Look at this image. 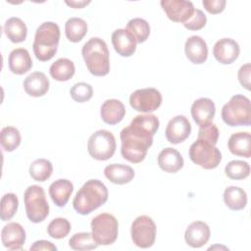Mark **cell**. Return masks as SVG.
Wrapping results in <instances>:
<instances>
[{"instance_id":"6da1fadb","label":"cell","mask_w":251,"mask_h":251,"mask_svg":"<svg viewBox=\"0 0 251 251\" xmlns=\"http://www.w3.org/2000/svg\"><path fill=\"white\" fill-rule=\"evenodd\" d=\"M159 120L153 114L137 115L130 125L120 133L122 156L130 163L142 162L153 143V136L159 128Z\"/></svg>"},{"instance_id":"7a4b0ae2","label":"cell","mask_w":251,"mask_h":251,"mask_svg":"<svg viewBox=\"0 0 251 251\" xmlns=\"http://www.w3.org/2000/svg\"><path fill=\"white\" fill-rule=\"evenodd\" d=\"M108 200V189L99 179L87 180L76 192L74 200V209L80 215H88Z\"/></svg>"},{"instance_id":"3957f363","label":"cell","mask_w":251,"mask_h":251,"mask_svg":"<svg viewBox=\"0 0 251 251\" xmlns=\"http://www.w3.org/2000/svg\"><path fill=\"white\" fill-rule=\"evenodd\" d=\"M85 66L89 73L96 76H104L110 71L109 50L106 42L99 37L90 38L81 49Z\"/></svg>"},{"instance_id":"277c9868","label":"cell","mask_w":251,"mask_h":251,"mask_svg":"<svg viewBox=\"0 0 251 251\" xmlns=\"http://www.w3.org/2000/svg\"><path fill=\"white\" fill-rule=\"evenodd\" d=\"M60 40V27L53 22L41 24L35 31L32 44L33 53L39 61L51 60L57 52Z\"/></svg>"},{"instance_id":"5b68a950","label":"cell","mask_w":251,"mask_h":251,"mask_svg":"<svg viewBox=\"0 0 251 251\" xmlns=\"http://www.w3.org/2000/svg\"><path fill=\"white\" fill-rule=\"evenodd\" d=\"M222 119L229 126H249L251 123V105L248 97L235 94L222 108Z\"/></svg>"},{"instance_id":"8992f818","label":"cell","mask_w":251,"mask_h":251,"mask_svg":"<svg viewBox=\"0 0 251 251\" xmlns=\"http://www.w3.org/2000/svg\"><path fill=\"white\" fill-rule=\"evenodd\" d=\"M25 213L28 220L34 224L43 222L49 215V204L44 189L39 185L28 186L24 194Z\"/></svg>"},{"instance_id":"52a82bcc","label":"cell","mask_w":251,"mask_h":251,"mask_svg":"<svg viewBox=\"0 0 251 251\" xmlns=\"http://www.w3.org/2000/svg\"><path fill=\"white\" fill-rule=\"evenodd\" d=\"M119 224L117 219L108 213H102L91 221V233L98 245H110L118 237Z\"/></svg>"},{"instance_id":"ba28073f","label":"cell","mask_w":251,"mask_h":251,"mask_svg":"<svg viewBox=\"0 0 251 251\" xmlns=\"http://www.w3.org/2000/svg\"><path fill=\"white\" fill-rule=\"evenodd\" d=\"M190 160L205 170L217 168L222 161V153L210 142L202 139L194 141L189 148Z\"/></svg>"},{"instance_id":"9c48e42d","label":"cell","mask_w":251,"mask_h":251,"mask_svg":"<svg viewBox=\"0 0 251 251\" xmlns=\"http://www.w3.org/2000/svg\"><path fill=\"white\" fill-rule=\"evenodd\" d=\"M117 148L116 138L106 129H99L92 133L87 142L89 155L98 161H106L112 158Z\"/></svg>"},{"instance_id":"30bf717a","label":"cell","mask_w":251,"mask_h":251,"mask_svg":"<svg viewBox=\"0 0 251 251\" xmlns=\"http://www.w3.org/2000/svg\"><path fill=\"white\" fill-rule=\"evenodd\" d=\"M131 239L140 248L151 247L156 238V225L148 216H139L131 224Z\"/></svg>"},{"instance_id":"8fae6325","label":"cell","mask_w":251,"mask_h":251,"mask_svg":"<svg viewBox=\"0 0 251 251\" xmlns=\"http://www.w3.org/2000/svg\"><path fill=\"white\" fill-rule=\"evenodd\" d=\"M129 104L135 111L151 113L161 106L162 94L153 87L137 89L130 94Z\"/></svg>"},{"instance_id":"7c38bea8","label":"cell","mask_w":251,"mask_h":251,"mask_svg":"<svg viewBox=\"0 0 251 251\" xmlns=\"http://www.w3.org/2000/svg\"><path fill=\"white\" fill-rule=\"evenodd\" d=\"M161 6L171 21L182 24L192 17L195 10L193 3L186 0H162Z\"/></svg>"},{"instance_id":"4fadbf2b","label":"cell","mask_w":251,"mask_h":251,"mask_svg":"<svg viewBox=\"0 0 251 251\" xmlns=\"http://www.w3.org/2000/svg\"><path fill=\"white\" fill-rule=\"evenodd\" d=\"M191 132V125L188 119L182 115L176 116L167 125L165 135L172 144H178L184 141Z\"/></svg>"},{"instance_id":"5bb4252c","label":"cell","mask_w":251,"mask_h":251,"mask_svg":"<svg viewBox=\"0 0 251 251\" xmlns=\"http://www.w3.org/2000/svg\"><path fill=\"white\" fill-rule=\"evenodd\" d=\"M239 52L240 48L238 43L231 38H222L218 40L213 47L215 59L223 65L233 63L238 58Z\"/></svg>"},{"instance_id":"9a60e30c","label":"cell","mask_w":251,"mask_h":251,"mask_svg":"<svg viewBox=\"0 0 251 251\" xmlns=\"http://www.w3.org/2000/svg\"><path fill=\"white\" fill-rule=\"evenodd\" d=\"M3 245L10 250H21L25 241V228L18 223H9L1 230Z\"/></svg>"},{"instance_id":"2e32d148","label":"cell","mask_w":251,"mask_h":251,"mask_svg":"<svg viewBox=\"0 0 251 251\" xmlns=\"http://www.w3.org/2000/svg\"><path fill=\"white\" fill-rule=\"evenodd\" d=\"M209 226L201 221H195L191 223L184 233V239L187 245L192 248H200L205 245L210 238Z\"/></svg>"},{"instance_id":"e0dca14e","label":"cell","mask_w":251,"mask_h":251,"mask_svg":"<svg viewBox=\"0 0 251 251\" xmlns=\"http://www.w3.org/2000/svg\"><path fill=\"white\" fill-rule=\"evenodd\" d=\"M111 40L116 52L123 57H129L136 50L137 42L126 28L116 29L112 33Z\"/></svg>"},{"instance_id":"ac0fdd59","label":"cell","mask_w":251,"mask_h":251,"mask_svg":"<svg viewBox=\"0 0 251 251\" xmlns=\"http://www.w3.org/2000/svg\"><path fill=\"white\" fill-rule=\"evenodd\" d=\"M184 52L188 60L193 64H203L208 58L207 43L198 35H192L187 38L184 45Z\"/></svg>"},{"instance_id":"d6986e66","label":"cell","mask_w":251,"mask_h":251,"mask_svg":"<svg viewBox=\"0 0 251 251\" xmlns=\"http://www.w3.org/2000/svg\"><path fill=\"white\" fill-rule=\"evenodd\" d=\"M216 113V106L212 99L202 97L195 100L191 106V116L198 126L211 123Z\"/></svg>"},{"instance_id":"ffe728a7","label":"cell","mask_w":251,"mask_h":251,"mask_svg":"<svg viewBox=\"0 0 251 251\" xmlns=\"http://www.w3.org/2000/svg\"><path fill=\"white\" fill-rule=\"evenodd\" d=\"M49 79L42 72H33L24 80L25 91L32 97H40L49 90Z\"/></svg>"},{"instance_id":"44dd1931","label":"cell","mask_w":251,"mask_h":251,"mask_svg":"<svg viewBox=\"0 0 251 251\" xmlns=\"http://www.w3.org/2000/svg\"><path fill=\"white\" fill-rule=\"evenodd\" d=\"M10 71L15 75H24L32 67V60L28 51L25 48H16L11 51L8 58Z\"/></svg>"},{"instance_id":"7402d4cb","label":"cell","mask_w":251,"mask_h":251,"mask_svg":"<svg viewBox=\"0 0 251 251\" xmlns=\"http://www.w3.org/2000/svg\"><path fill=\"white\" fill-rule=\"evenodd\" d=\"M183 158L180 153L172 147L163 149L158 155V165L166 173L175 174L183 167Z\"/></svg>"},{"instance_id":"603a6c76","label":"cell","mask_w":251,"mask_h":251,"mask_svg":"<svg viewBox=\"0 0 251 251\" xmlns=\"http://www.w3.org/2000/svg\"><path fill=\"white\" fill-rule=\"evenodd\" d=\"M126 115V108L123 102L118 99L106 100L100 109V116L104 123L108 125L119 124Z\"/></svg>"},{"instance_id":"cb8c5ba5","label":"cell","mask_w":251,"mask_h":251,"mask_svg":"<svg viewBox=\"0 0 251 251\" xmlns=\"http://www.w3.org/2000/svg\"><path fill=\"white\" fill-rule=\"evenodd\" d=\"M74 191V184L66 178L53 181L49 186V195L58 207H64Z\"/></svg>"},{"instance_id":"d4e9b609","label":"cell","mask_w":251,"mask_h":251,"mask_svg":"<svg viewBox=\"0 0 251 251\" xmlns=\"http://www.w3.org/2000/svg\"><path fill=\"white\" fill-rule=\"evenodd\" d=\"M227 146L229 151L236 156L251 157V135L247 131H239L230 135Z\"/></svg>"},{"instance_id":"484cf974","label":"cell","mask_w":251,"mask_h":251,"mask_svg":"<svg viewBox=\"0 0 251 251\" xmlns=\"http://www.w3.org/2000/svg\"><path fill=\"white\" fill-rule=\"evenodd\" d=\"M104 175L113 183L126 184L133 179L134 171L127 165L111 164L105 167Z\"/></svg>"},{"instance_id":"4316f807","label":"cell","mask_w":251,"mask_h":251,"mask_svg":"<svg viewBox=\"0 0 251 251\" xmlns=\"http://www.w3.org/2000/svg\"><path fill=\"white\" fill-rule=\"evenodd\" d=\"M4 32L8 39L14 43L23 42L27 35V28L23 20L18 17H12L4 24Z\"/></svg>"},{"instance_id":"83f0119b","label":"cell","mask_w":251,"mask_h":251,"mask_svg":"<svg viewBox=\"0 0 251 251\" xmlns=\"http://www.w3.org/2000/svg\"><path fill=\"white\" fill-rule=\"evenodd\" d=\"M224 201L230 210L240 211L247 204V194L238 186H227L224 191Z\"/></svg>"},{"instance_id":"f1b7e54d","label":"cell","mask_w":251,"mask_h":251,"mask_svg":"<svg viewBox=\"0 0 251 251\" xmlns=\"http://www.w3.org/2000/svg\"><path fill=\"white\" fill-rule=\"evenodd\" d=\"M75 72V64L68 58L56 60L50 67V75L58 81H67L71 79Z\"/></svg>"},{"instance_id":"f546056e","label":"cell","mask_w":251,"mask_h":251,"mask_svg":"<svg viewBox=\"0 0 251 251\" xmlns=\"http://www.w3.org/2000/svg\"><path fill=\"white\" fill-rule=\"evenodd\" d=\"M87 32L86 22L77 17L70 18L65 24V33L71 42H79Z\"/></svg>"},{"instance_id":"4dcf8cb0","label":"cell","mask_w":251,"mask_h":251,"mask_svg":"<svg viewBox=\"0 0 251 251\" xmlns=\"http://www.w3.org/2000/svg\"><path fill=\"white\" fill-rule=\"evenodd\" d=\"M136 40L137 43H143L149 37L150 25L144 19L134 18L128 21L126 28Z\"/></svg>"},{"instance_id":"1f68e13d","label":"cell","mask_w":251,"mask_h":251,"mask_svg":"<svg viewBox=\"0 0 251 251\" xmlns=\"http://www.w3.org/2000/svg\"><path fill=\"white\" fill-rule=\"evenodd\" d=\"M28 172L34 180L43 182L51 176L53 166L49 160L40 158L31 163Z\"/></svg>"},{"instance_id":"d6a6232c","label":"cell","mask_w":251,"mask_h":251,"mask_svg":"<svg viewBox=\"0 0 251 251\" xmlns=\"http://www.w3.org/2000/svg\"><path fill=\"white\" fill-rule=\"evenodd\" d=\"M21 133L14 126H5L0 132V142L3 149L7 152H12L21 144Z\"/></svg>"},{"instance_id":"836d02e7","label":"cell","mask_w":251,"mask_h":251,"mask_svg":"<svg viewBox=\"0 0 251 251\" xmlns=\"http://www.w3.org/2000/svg\"><path fill=\"white\" fill-rule=\"evenodd\" d=\"M225 173L230 179H244L250 174V166L247 162L241 160H232L226 166Z\"/></svg>"},{"instance_id":"e575fe53","label":"cell","mask_w":251,"mask_h":251,"mask_svg":"<svg viewBox=\"0 0 251 251\" xmlns=\"http://www.w3.org/2000/svg\"><path fill=\"white\" fill-rule=\"evenodd\" d=\"M69 245L74 250H92L98 246L91 232L75 233L70 238Z\"/></svg>"},{"instance_id":"d590c367","label":"cell","mask_w":251,"mask_h":251,"mask_svg":"<svg viewBox=\"0 0 251 251\" xmlns=\"http://www.w3.org/2000/svg\"><path fill=\"white\" fill-rule=\"evenodd\" d=\"M18 206H19V200L16 194L14 193L4 194L1 198V212H0L1 220L3 222L11 220L15 216L18 210Z\"/></svg>"},{"instance_id":"8d00e7d4","label":"cell","mask_w":251,"mask_h":251,"mask_svg":"<svg viewBox=\"0 0 251 251\" xmlns=\"http://www.w3.org/2000/svg\"><path fill=\"white\" fill-rule=\"evenodd\" d=\"M70 231L71 224L65 218H56L52 220L47 226L48 234L55 239H61L66 237Z\"/></svg>"},{"instance_id":"74e56055","label":"cell","mask_w":251,"mask_h":251,"mask_svg":"<svg viewBox=\"0 0 251 251\" xmlns=\"http://www.w3.org/2000/svg\"><path fill=\"white\" fill-rule=\"evenodd\" d=\"M70 94L73 100L78 103H83L91 99L93 95V88L89 83L77 82L70 89Z\"/></svg>"},{"instance_id":"f35d334b","label":"cell","mask_w":251,"mask_h":251,"mask_svg":"<svg viewBox=\"0 0 251 251\" xmlns=\"http://www.w3.org/2000/svg\"><path fill=\"white\" fill-rule=\"evenodd\" d=\"M219 138V129L212 122L199 126L197 139H202L216 145Z\"/></svg>"},{"instance_id":"ab89813d","label":"cell","mask_w":251,"mask_h":251,"mask_svg":"<svg viewBox=\"0 0 251 251\" xmlns=\"http://www.w3.org/2000/svg\"><path fill=\"white\" fill-rule=\"evenodd\" d=\"M206 23L207 18L204 12L200 9H195L192 17L187 22L183 23V25L189 30H199L205 26Z\"/></svg>"},{"instance_id":"60d3db41","label":"cell","mask_w":251,"mask_h":251,"mask_svg":"<svg viewBox=\"0 0 251 251\" xmlns=\"http://www.w3.org/2000/svg\"><path fill=\"white\" fill-rule=\"evenodd\" d=\"M202 5L205 10L210 14H220L225 10L226 1L225 0H203Z\"/></svg>"},{"instance_id":"b9f144b4","label":"cell","mask_w":251,"mask_h":251,"mask_svg":"<svg viewBox=\"0 0 251 251\" xmlns=\"http://www.w3.org/2000/svg\"><path fill=\"white\" fill-rule=\"evenodd\" d=\"M250 72H251V65L247 63L240 67L238 70V80L242 87L247 90H250Z\"/></svg>"},{"instance_id":"7bdbcfd3","label":"cell","mask_w":251,"mask_h":251,"mask_svg":"<svg viewBox=\"0 0 251 251\" xmlns=\"http://www.w3.org/2000/svg\"><path fill=\"white\" fill-rule=\"evenodd\" d=\"M31 251H40V250H47V251H56L57 247L48 240H37L35 241L29 248Z\"/></svg>"},{"instance_id":"ee69618b","label":"cell","mask_w":251,"mask_h":251,"mask_svg":"<svg viewBox=\"0 0 251 251\" xmlns=\"http://www.w3.org/2000/svg\"><path fill=\"white\" fill-rule=\"evenodd\" d=\"M65 3H66L67 5H69L70 7H73V8H75V9H81V8H83L84 6L88 5V4L90 3V1H83V0H80V1H75V0H74V1H68V0H66Z\"/></svg>"}]
</instances>
